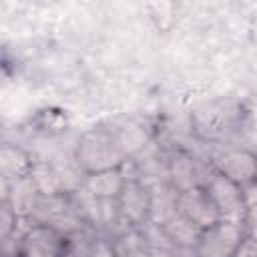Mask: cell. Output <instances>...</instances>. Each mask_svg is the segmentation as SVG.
<instances>
[{
    "instance_id": "6da1fadb",
    "label": "cell",
    "mask_w": 257,
    "mask_h": 257,
    "mask_svg": "<svg viewBox=\"0 0 257 257\" xmlns=\"http://www.w3.org/2000/svg\"><path fill=\"white\" fill-rule=\"evenodd\" d=\"M72 161L82 175H90V173L124 167L128 159L120 151L112 128L94 126L84 131L76 141Z\"/></svg>"
},
{
    "instance_id": "7a4b0ae2",
    "label": "cell",
    "mask_w": 257,
    "mask_h": 257,
    "mask_svg": "<svg viewBox=\"0 0 257 257\" xmlns=\"http://www.w3.org/2000/svg\"><path fill=\"white\" fill-rule=\"evenodd\" d=\"M247 237V225L219 219L213 225L201 229L193 251L199 257H237Z\"/></svg>"
},
{
    "instance_id": "3957f363",
    "label": "cell",
    "mask_w": 257,
    "mask_h": 257,
    "mask_svg": "<svg viewBox=\"0 0 257 257\" xmlns=\"http://www.w3.org/2000/svg\"><path fill=\"white\" fill-rule=\"evenodd\" d=\"M207 191V195L211 197L219 219L225 221H235L241 225H247V217H249V199H247V189L235 185L233 181L225 179L219 173H211V177L201 183Z\"/></svg>"
},
{
    "instance_id": "277c9868",
    "label": "cell",
    "mask_w": 257,
    "mask_h": 257,
    "mask_svg": "<svg viewBox=\"0 0 257 257\" xmlns=\"http://www.w3.org/2000/svg\"><path fill=\"white\" fill-rule=\"evenodd\" d=\"M114 203H116L118 221L124 225V229L128 227L139 229L149 221L151 193H149V185H145L139 177H126Z\"/></svg>"
},
{
    "instance_id": "5b68a950",
    "label": "cell",
    "mask_w": 257,
    "mask_h": 257,
    "mask_svg": "<svg viewBox=\"0 0 257 257\" xmlns=\"http://www.w3.org/2000/svg\"><path fill=\"white\" fill-rule=\"evenodd\" d=\"M14 257H64V235L44 223L30 225L12 253Z\"/></svg>"
},
{
    "instance_id": "8992f818",
    "label": "cell",
    "mask_w": 257,
    "mask_h": 257,
    "mask_svg": "<svg viewBox=\"0 0 257 257\" xmlns=\"http://www.w3.org/2000/svg\"><path fill=\"white\" fill-rule=\"evenodd\" d=\"M213 171L233 181L235 185L249 189L257 177V157L249 149H227L219 153L213 161Z\"/></svg>"
},
{
    "instance_id": "52a82bcc",
    "label": "cell",
    "mask_w": 257,
    "mask_h": 257,
    "mask_svg": "<svg viewBox=\"0 0 257 257\" xmlns=\"http://www.w3.org/2000/svg\"><path fill=\"white\" fill-rule=\"evenodd\" d=\"M177 211L187 219H191L199 229H205L215 221H219V213L203 185H195L191 189L181 191Z\"/></svg>"
},
{
    "instance_id": "ba28073f",
    "label": "cell",
    "mask_w": 257,
    "mask_h": 257,
    "mask_svg": "<svg viewBox=\"0 0 257 257\" xmlns=\"http://www.w3.org/2000/svg\"><path fill=\"white\" fill-rule=\"evenodd\" d=\"M36 159L16 143H0V175L4 179L18 181L30 177Z\"/></svg>"
},
{
    "instance_id": "9c48e42d",
    "label": "cell",
    "mask_w": 257,
    "mask_h": 257,
    "mask_svg": "<svg viewBox=\"0 0 257 257\" xmlns=\"http://www.w3.org/2000/svg\"><path fill=\"white\" fill-rule=\"evenodd\" d=\"M124 181H126L124 167H118V169H108V171L84 175L82 189L98 201H114L118 197Z\"/></svg>"
},
{
    "instance_id": "30bf717a",
    "label": "cell",
    "mask_w": 257,
    "mask_h": 257,
    "mask_svg": "<svg viewBox=\"0 0 257 257\" xmlns=\"http://www.w3.org/2000/svg\"><path fill=\"white\" fill-rule=\"evenodd\" d=\"M151 193V211H149V223L153 225H165L175 213L179 203V191L169 181H159L155 185H149Z\"/></svg>"
},
{
    "instance_id": "8fae6325",
    "label": "cell",
    "mask_w": 257,
    "mask_h": 257,
    "mask_svg": "<svg viewBox=\"0 0 257 257\" xmlns=\"http://www.w3.org/2000/svg\"><path fill=\"white\" fill-rule=\"evenodd\" d=\"M40 199H42V195H40L38 187L34 185L32 177H24V179H18V181L10 183L8 203L20 219L32 217L36 213V207H38Z\"/></svg>"
},
{
    "instance_id": "7c38bea8",
    "label": "cell",
    "mask_w": 257,
    "mask_h": 257,
    "mask_svg": "<svg viewBox=\"0 0 257 257\" xmlns=\"http://www.w3.org/2000/svg\"><path fill=\"white\" fill-rule=\"evenodd\" d=\"M161 229H163L171 249H193L199 239V233H201V229L191 219L181 215L179 211L165 225H161Z\"/></svg>"
},
{
    "instance_id": "4fadbf2b",
    "label": "cell",
    "mask_w": 257,
    "mask_h": 257,
    "mask_svg": "<svg viewBox=\"0 0 257 257\" xmlns=\"http://www.w3.org/2000/svg\"><path fill=\"white\" fill-rule=\"evenodd\" d=\"M112 133H114L116 143H118V147H120V151L124 153L126 159L139 155V153L147 147V143H149V139H151L149 128H147L143 122L135 120V118L124 120L118 128H112Z\"/></svg>"
},
{
    "instance_id": "5bb4252c",
    "label": "cell",
    "mask_w": 257,
    "mask_h": 257,
    "mask_svg": "<svg viewBox=\"0 0 257 257\" xmlns=\"http://www.w3.org/2000/svg\"><path fill=\"white\" fill-rule=\"evenodd\" d=\"M199 173H197V167H195V161L189 157V155H183V153H177L169 165H167V181L181 193L185 189H191L195 185H201L199 183Z\"/></svg>"
},
{
    "instance_id": "9a60e30c",
    "label": "cell",
    "mask_w": 257,
    "mask_h": 257,
    "mask_svg": "<svg viewBox=\"0 0 257 257\" xmlns=\"http://www.w3.org/2000/svg\"><path fill=\"white\" fill-rule=\"evenodd\" d=\"M110 249L114 257H143L149 251V243L145 241L141 229L128 227L110 239Z\"/></svg>"
},
{
    "instance_id": "2e32d148",
    "label": "cell",
    "mask_w": 257,
    "mask_h": 257,
    "mask_svg": "<svg viewBox=\"0 0 257 257\" xmlns=\"http://www.w3.org/2000/svg\"><path fill=\"white\" fill-rule=\"evenodd\" d=\"M34 185L38 187L42 197H52V195H62L60 193V181H58V173L54 163L48 161H36L30 173Z\"/></svg>"
},
{
    "instance_id": "e0dca14e",
    "label": "cell",
    "mask_w": 257,
    "mask_h": 257,
    "mask_svg": "<svg viewBox=\"0 0 257 257\" xmlns=\"http://www.w3.org/2000/svg\"><path fill=\"white\" fill-rule=\"evenodd\" d=\"M18 223H20V217L14 213L10 203L8 201L0 203V245H6L14 237Z\"/></svg>"
},
{
    "instance_id": "ac0fdd59",
    "label": "cell",
    "mask_w": 257,
    "mask_h": 257,
    "mask_svg": "<svg viewBox=\"0 0 257 257\" xmlns=\"http://www.w3.org/2000/svg\"><path fill=\"white\" fill-rule=\"evenodd\" d=\"M86 257H114L112 255V249H110V241L100 239V237H94L92 243H90V247H88Z\"/></svg>"
},
{
    "instance_id": "d6986e66",
    "label": "cell",
    "mask_w": 257,
    "mask_h": 257,
    "mask_svg": "<svg viewBox=\"0 0 257 257\" xmlns=\"http://www.w3.org/2000/svg\"><path fill=\"white\" fill-rule=\"evenodd\" d=\"M8 195H10V181L0 175V203L8 201Z\"/></svg>"
},
{
    "instance_id": "ffe728a7",
    "label": "cell",
    "mask_w": 257,
    "mask_h": 257,
    "mask_svg": "<svg viewBox=\"0 0 257 257\" xmlns=\"http://www.w3.org/2000/svg\"><path fill=\"white\" fill-rule=\"evenodd\" d=\"M143 257H171V249H161V247H149V251Z\"/></svg>"
},
{
    "instance_id": "44dd1931",
    "label": "cell",
    "mask_w": 257,
    "mask_h": 257,
    "mask_svg": "<svg viewBox=\"0 0 257 257\" xmlns=\"http://www.w3.org/2000/svg\"><path fill=\"white\" fill-rule=\"evenodd\" d=\"M171 257H199L193 249H171Z\"/></svg>"
},
{
    "instance_id": "7402d4cb",
    "label": "cell",
    "mask_w": 257,
    "mask_h": 257,
    "mask_svg": "<svg viewBox=\"0 0 257 257\" xmlns=\"http://www.w3.org/2000/svg\"><path fill=\"white\" fill-rule=\"evenodd\" d=\"M0 257H10V253L4 251V245H0Z\"/></svg>"
}]
</instances>
